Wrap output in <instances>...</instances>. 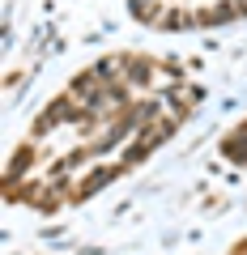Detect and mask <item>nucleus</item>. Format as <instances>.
Returning a JSON list of instances; mask_svg holds the SVG:
<instances>
[{
  "instance_id": "1",
  "label": "nucleus",
  "mask_w": 247,
  "mask_h": 255,
  "mask_svg": "<svg viewBox=\"0 0 247 255\" xmlns=\"http://www.w3.org/2000/svg\"><path fill=\"white\" fill-rule=\"evenodd\" d=\"M222 153H226L230 162H239V166H247V119H243V124L235 128V132H230L226 140H222Z\"/></svg>"
}]
</instances>
